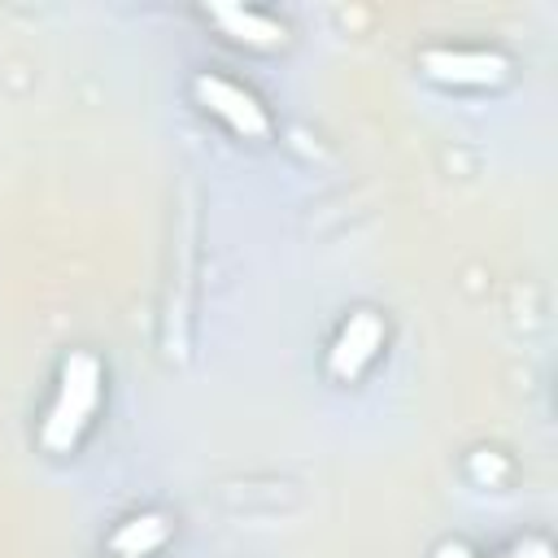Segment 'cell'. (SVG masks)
I'll return each instance as SVG.
<instances>
[{
    "instance_id": "obj_2",
    "label": "cell",
    "mask_w": 558,
    "mask_h": 558,
    "mask_svg": "<svg viewBox=\"0 0 558 558\" xmlns=\"http://www.w3.org/2000/svg\"><path fill=\"white\" fill-rule=\"evenodd\" d=\"M192 92H196V100H201L209 113H218V118H222L231 131H240L244 140H266V135H270V118H266V109L257 105L253 92H244V87H235V83H227V78H218V74H196Z\"/></svg>"
},
{
    "instance_id": "obj_5",
    "label": "cell",
    "mask_w": 558,
    "mask_h": 558,
    "mask_svg": "<svg viewBox=\"0 0 558 558\" xmlns=\"http://www.w3.org/2000/svg\"><path fill=\"white\" fill-rule=\"evenodd\" d=\"M209 17H214L231 39L253 44V48H275V44H283V35H288L275 17H266V13H257V9H240V4H214Z\"/></svg>"
},
{
    "instance_id": "obj_6",
    "label": "cell",
    "mask_w": 558,
    "mask_h": 558,
    "mask_svg": "<svg viewBox=\"0 0 558 558\" xmlns=\"http://www.w3.org/2000/svg\"><path fill=\"white\" fill-rule=\"evenodd\" d=\"M166 536H170L166 514H135V519H126V523L113 532V554H118V558H144V554H153Z\"/></svg>"
},
{
    "instance_id": "obj_4",
    "label": "cell",
    "mask_w": 558,
    "mask_h": 558,
    "mask_svg": "<svg viewBox=\"0 0 558 558\" xmlns=\"http://www.w3.org/2000/svg\"><path fill=\"white\" fill-rule=\"evenodd\" d=\"M423 70L440 83H497L506 78V57L484 48H432L423 52Z\"/></svg>"
},
{
    "instance_id": "obj_7",
    "label": "cell",
    "mask_w": 558,
    "mask_h": 558,
    "mask_svg": "<svg viewBox=\"0 0 558 558\" xmlns=\"http://www.w3.org/2000/svg\"><path fill=\"white\" fill-rule=\"evenodd\" d=\"M510 558H549V545H541V541L536 545H519Z\"/></svg>"
},
{
    "instance_id": "obj_1",
    "label": "cell",
    "mask_w": 558,
    "mask_h": 558,
    "mask_svg": "<svg viewBox=\"0 0 558 558\" xmlns=\"http://www.w3.org/2000/svg\"><path fill=\"white\" fill-rule=\"evenodd\" d=\"M100 379H105V371H100V362L92 353H70L65 357L57 401H52V410L44 418V432H39L48 453H70L78 445V436H83V427H87V418L96 410Z\"/></svg>"
},
{
    "instance_id": "obj_3",
    "label": "cell",
    "mask_w": 558,
    "mask_h": 558,
    "mask_svg": "<svg viewBox=\"0 0 558 558\" xmlns=\"http://www.w3.org/2000/svg\"><path fill=\"white\" fill-rule=\"evenodd\" d=\"M379 344H384V318L371 314V310H357V314L340 327V336L331 340V349H327V371H331L336 379H357V375L371 366V357L379 353Z\"/></svg>"
}]
</instances>
